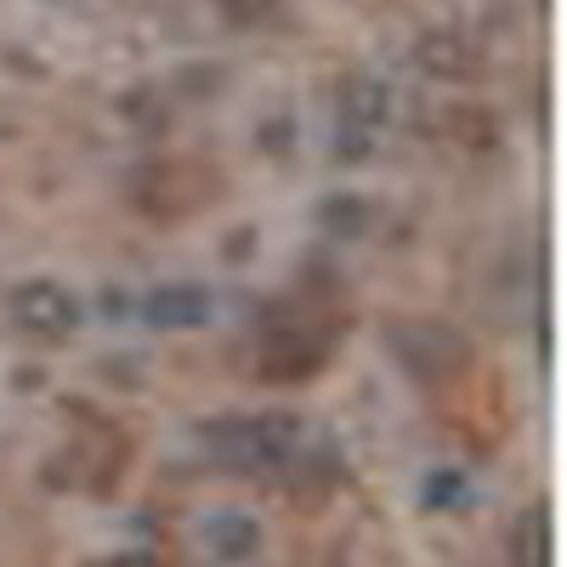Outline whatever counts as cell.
<instances>
[{
	"instance_id": "8992f818",
	"label": "cell",
	"mask_w": 567,
	"mask_h": 567,
	"mask_svg": "<svg viewBox=\"0 0 567 567\" xmlns=\"http://www.w3.org/2000/svg\"><path fill=\"white\" fill-rule=\"evenodd\" d=\"M420 69L460 80V74L477 69V58H471V45H465V40H454V34H432V40H420Z\"/></svg>"
},
{
	"instance_id": "6da1fadb",
	"label": "cell",
	"mask_w": 567,
	"mask_h": 567,
	"mask_svg": "<svg viewBox=\"0 0 567 567\" xmlns=\"http://www.w3.org/2000/svg\"><path fill=\"white\" fill-rule=\"evenodd\" d=\"M210 443L239 465V471H267L284 465L301 443V420L296 414H256V420H227L210 432Z\"/></svg>"
},
{
	"instance_id": "3957f363",
	"label": "cell",
	"mask_w": 567,
	"mask_h": 567,
	"mask_svg": "<svg viewBox=\"0 0 567 567\" xmlns=\"http://www.w3.org/2000/svg\"><path fill=\"white\" fill-rule=\"evenodd\" d=\"M199 545L216 556V561H250L261 550V528H256V516L245 511H210L205 523H199Z\"/></svg>"
},
{
	"instance_id": "52a82bcc",
	"label": "cell",
	"mask_w": 567,
	"mask_h": 567,
	"mask_svg": "<svg viewBox=\"0 0 567 567\" xmlns=\"http://www.w3.org/2000/svg\"><path fill=\"white\" fill-rule=\"evenodd\" d=\"M465 499V477L460 471H437L432 483H425V505H460Z\"/></svg>"
},
{
	"instance_id": "9c48e42d",
	"label": "cell",
	"mask_w": 567,
	"mask_h": 567,
	"mask_svg": "<svg viewBox=\"0 0 567 567\" xmlns=\"http://www.w3.org/2000/svg\"><path fill=\"white\" fill-rule=\"evenodd\" d=\"M114 567H154V561H148V556H120Z\"/></svg>"
},
{
	"instance_id": "5b68a950",
	"label": "cell",
	"mask_w": 567,
	"mask_h": 567,
	"mask_svg": "<svg viewBox=\"0 0 567 567\" xmlns=\"http://www.w3.org/2000/svg\"><path fill=\"white\" fill-rule=\"evenodd\" d=\"M392 120V91L381 80H347L341 85V125L358 136H381V125Z\"/></svg>"
},
{
	"instance_id": "ba28073f",
	"label": "cell",
	"mask_w": 567,
	"mask_h": 567,
	"mask_svg": "<svg viewBox=\"0 0 567 567\" xmlns=\"http://www.w3.org/2000/svg\"><path fill=\"white\" fill-rule=\"evenodd\" d=\"M323 221H329V227H347V233H358V227H363V205H352V199H336V205L323 210Z\"/></svg>"
},
{
	"instance_id": "7a4b0ae2",
	"label": "cell",
	"mask_w": 567,
	"mask_h": 567,
	"mask_svg": "<svg viewBox=\"0 0 567 567\" xmlns=\"http://www.w3.org/2000/svg\"><path fill=\"white\" fill-rule=\"evenodd\" d=\"M12 312H18V323L29 329V336H40V341H63V336H74V329H80V301L63 290V284H52V278L23 284V290L12 296Z\"/></svg>"
},
{
	"instance_id": "277c9868",
	"label": "cell",
	"mask_w": 567,
	"mask_h": 567,
	"mask_svg": "<svg viewBox=\"0 0 567 567\" xmlns=\"http://www.w3.org/2000/svg\"><path fill=\"white\" fill-rule=\"evenodd\" d=\"M142 318H148L154 329H199L210 318V296L199 290V284H165V290H154L148 301H142Z\"/></svg>"
}]
</instances>
